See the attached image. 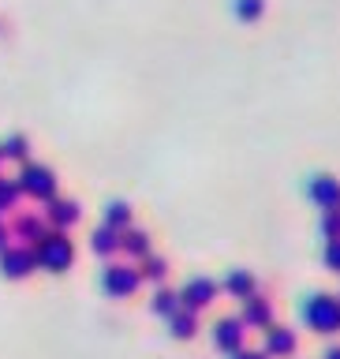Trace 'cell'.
I'll return each mask as SVG.
<instances>
[{"instance_id": "cell-25", "label": "cell", "mask_w": 340, "mask_h": 359, "mask_svg": "<svg viewBox=\"0 0 340 359\" xmlns=\"http://www.w3.org/2000/svg\"><path fill=\"white\" fill-rule=\"evenodd\" d=\"M4 247H11V229H8V221L0 217V251H4Z\"/></svg>"}, {"instance_id": "cell-5", "label": "cell", "mask_w": 340, "mask_h": 359, "mask_svg": "<svg viewBox=\"0 0 340 359\" xmlns=\"http://www.w3.org/2000/svg\"><path fill=\"white\" fill-rule=\"evenodd\" d=\"M34 269H38V262H34V251L27 243H11L0 251V273L8 280H22V277H30Z\"/></svg>"}, {"instance_id": "cell-27", "label": "cell", "mask_w": 340, "mask_h": 359, "mask_svg": "<svg viewBox=\"0 0 340 359\" xmlns=\"http://www.w3.org/2000/svg\"><path fill=\"white\" fill-rule=\"evenodd\" d=\"M325 359H340V348H329V352H325Z\"/></svg>"}, {"instance_id": "cell-14", "label": "cell", "mask_w": 340, "mask_h": 359, "mask_svg": "<svg viewBox=\"0 0 340 359\" xmlns=\"http://www.w3.org/2000/svg\"><path fill=\"white\" fill-rule=\"evenodd\" d=\"M0 157L4 161H19V165H27L30 161V139L22 131H11L4 142H0Z\"/></svg>"}, {"instance_id": "cell-4", "label": "cell", "mask_w": 340, "mask_h": 359, "mask_svg": "<svg viewBox=\"0 0 340 359\" xmlns=\"http://www.w3.org/2000/svg\"><path fill=\"white\" fill-rule=\"evenodd\" d=\"M45 224H49V229H56V232H72L79 221H83V206H79L75 198H49L45 202Z\"/></svg>"}, {"instance_id": "cell-8", "label": "cell", "mask_w": 340, "mask_h": 359, "mask_svg": "<svg viewBox=\"0 0 340 359\" xmlns=\"http://www.w3.org/2000/svg\"><path fill=\"white\" fill-rule=\"evenodd\" d=\"M213 296H217L213 280H206V277L187 280V288L179 292V307H187V311H202V307H210V303H213Z\"/></svg>"}, {"instance_id": "cell-22", "label": "cell", "mask_w": 340, "mask_h": 359, "mask_svg": "<svg viewBox=\"0 0 340 359\" xmlns=\"http://www.w3.org/2000/svg\"><path fill=\"white\" fill-rule=\"evenodd\" d=\"M224 288H229L232 292V296H251V292H254V280H251V273H243V269H236V273L229 277V280H224Z\"/></svg>"}, {"instance_id": "cell-16", "label": "cell", "mask_w": 340, "mask_h": 359, "mask_svg": "<svg viewBox=\"0 0 340 359\" xmlns=\"http://www.w3.org/2000/svg\"><path fill=\"white\" fill-rule=\"evenodd\" d=\"M266 352L269 355H292V352H296V333H292V330H269Z\"/></svg>"}, {"instance_id": "cell-15", "label": "cell", "mask_w": 340, "mask_h": 359, "mask_svg": "<svg viewBox=\"0 0 340 359\" xmlns=\"http://www.w3.org/2000/svg\"><path fill=\"white\" fill-rule=\"evenodd\" d=\"M19 198H22V191L19 184L11 176L0 172V217H8V213H15L19 210Z\"/></svg>"}, {"instance_id": "cell-9", "label": "cell", "mask_w": 340, "mask_h": 359, "mask_svg": "<svg viewBox=\"0 0 340 359\" xmlns=\"http://www.w3.org/2000/svg\"><path fill=\"white\" fill-rule=\"evenodd\" d=\"M311 198L322 210H340V180L336 176H314L311 180Z\"/></svg>"}, {"instance_id": "cell-2", "label": "cell", "mask_w": 340, "mask_h": 359, "mask_svg": "<svg viewBox=\"0 0 340 359\" xmlns=\"http://www.w3.org/2000/svg\"><path fill=\"white\" fill-rule=\"evenodd\" d=\"M15 184L22 191V198H34V202H49L56 198V187H60V180H56V172L49 165H41V161H27L19 168V176H15Z\"/></svg>"}, {"instance_id": "cell-28", "label": "cell", "mask_w": 340, "mask_h": 359, "mask_svg": "<svg viewBox=\"0 0 340 359\" xmlns=\"http://www.w3.org/2000/svg\"><path fill=\"white\" fill-rule=\"evenodd\" d=\"M0 168H4V157H0Z\"/></svg>"}, {"instance_id": "cell-1", "label": "cell", "mask_w": 340, "mask_h": 359, "mask_svg": "<svg viewBox=\"0 0 340 359\" xmlns=\"http://www.w3.org/2000/svg\"><path fill=\"white\" fill-rule=\"evenodd\" d=\"M30 251H34L38 269H45V273H67L75 262V240L67 232H56V229H49L38 243H30Z\"/></svg>"}, {"instance_id": "cell-12", "label": "cell", "mask_w": 340, "mask_h": 359, "mask_svg": "<svg viewBox=\"0 0 340 359\" xmlns=\"http://www.w3.org/2000/svg\"><path fill=\"white\" fill-rule=\"evenodd\" d=\"M120 251L128 258H139V262H142V258L150 255V232L135 229V224H131V229H123L120 232Z\"/></svg>"}, {"instance_id": "cell-13", "label": "cell", "mask_w": 340, "mask_h": 359, "mask_svg": "<svg viewBox=\"0 0 340 359\" xmlns=\"http://www.w3.org/2000/svg\"><path fill=\"white\" fill-rule=\"evenodd\" d=\"M101 224H109V229L123 232V229H131V224H135V210H131L123 198H116V202H109V206L101 210Z\"/></svg>"}, {"instance_id": "cell-23", "label": "cell", "mask_w": 340, "mask_h": 359, "mask_svg": "<svg viewBox=\"0 0 340 359\" xmlns=\"http://www.w3.org/2000/svg\"><path fill=\"white\" fill-rule=\"evenodd\" d=\"M322 229H325V236H329V240H340V210H325Z\"/></svg>"}, {"instance_id": "cell-17", "label": "cell", "mask_w": 340, "mask_h": 359, "mask_svg": "<svg viewBox=\"0 0 340 359\" xmlns=\"http://www.w3.org/2000/svg\"><path fill=\"white\" fill-rule=\"evenodd\" d=\"M168 322H172V337H176V341H187V337H195V330H198L195 311H187V307H179Z\"/></svg>"}, {"instance_id": "cell-19", "label": "cell", "mask_w": 340, "mask_h": 359, "mask_svg": "<svg viewBox=\"0 0 340 359\" xmlns=\"http://www.w3.org/2000/svg\"><path fill=\"white\" fill-rule=\"evenodd\" d=\"M243 322L247 325H269V303L251 296V299H247V307H243Z\"/></svg>"}, {"instance_id": "cell-3", "label": "cell", "mask_w": 340, "mask_h": 359, "mask_svg": "<svg viewBox=\"0 0 340 359\" xmlns=\"http://www.w3.org/2000/svg\"><path fill=\"white\" fill-rule=\"evenodd\" d=\"M139 285H142V273H139V266H131V262H109L105 273H101V288H105V296H112V299L135 296Z\"/></svg>"}, {"instance_id": "cell-20", "label": "cell", "mask_w": 340, "mask_h": 359, "mask_svg": "<svg viewBox=\"0 0 340 359\" xmlns=\"http://www.w3.org/2000/svg\"><path fill=\"white\" fill-rule=\"evenodd\" d=\"M150 307H154V314H165V318H172V314L179 311V296H176V292H165V288H157V292H154V303H150Z\"/></svg>"}, {"instance_id": "cell-11", "label": "cell", "mask_w": 340, "mask_h": 359, "mask_svg": "<svg viewBox=\"0 0 340 359\" xmlns=\"http://www.w3.org/2000/svg\"><path fill=\"white\" fill-rule=\"evenodd\" d=\"M90 251L101 255V258L120 255V232H116V229H109V224H97V229L90 232Z\"/></svg>"}, {"instance_id": "cell-10", "label": "cell", "mask_w": 340, "mask_h": 359, "mask_svg": "<svg viewBox=\"0 0 340 359\" xmlns=\"http://www.w3.org/2000/svg\"><path fill=\"white\" fill-rule=\"evenodd\" d=\"M213 341H217V348H224V352H240V344H243V322L221 318L217 325H213Z\"/></svg>"}, {"instance_id": "cell-26", "label": "cell", "mask_w": 340, "mask_h": 359, "mask_svg": "<svg viewBox=\"0 0 340 359\" xmlns=\"http://www.w3.org/2000/svg\"><path fill=\"white\" fill-rule=\"evenodd\" d=\"M236 359H266V355H258V352H240Z\"/></svg>"}, {"instance_id": "cell-6", "label": "cell", "mask_w": 340, "mask_h": 359, "mask_svg": "<svg viewBox=\"0 0 340 359\" xmlns=\"http://www.w3.org/2000/svg\"><path fill=\"white\" fill-rule=\"evenodd\" d=\"M307 322L318 333H336L340 330V303L333 296H314L307 303Z\"/></svg>"}, {"instance_id": "cell-24", "label": "cell", "mask_w": 340, "mask_h": 359, "mask_svg": "<svg viewBox=\"0 0 340 359\" xmlns=\"http://www.w3.org/2000/svg\"><path fill=\"white\" fill-rule=\"evenodd\" d=\"M325 262L333 269H340V240H329V251H325Z\"/></svg>"}, {"instance_id": "cell-21", "label": "cell", "mask_w": 340, "mask_h": 359, "mask_svg": "<svg viewBox=\"0 0 340 359\" xmlns=\"http://www.w3.org/2000/svg\"><path fill=\"white\" fill-rule=\"evenodd\" d=\"M232 11H236V19H243V22H254V19H262V11H266V0H232Z\"/></svg>"}, {"instance_id": "cell-7", "label": "cell", "mask_w": 340, "mask_h": 359, "mask_svg": "<svg viewBox=\"0 0 340 359\" xmlns=\"http://www.w3.org/2000/svg\"><path fill=\"white\" fill-rule=\"evenodd\" d=\"M11 229V240H19V243H38L45 232H49V224H45V213L41 210H19L15 213V221L8 224Z\"/></svg>"}, {"instance_id": "cell-18", "label": "cell", "mask_w": 340, "mask_h": 359, "mask_svg": "<svg viewBox=\"0 0 340 359\" xmlns=\"http://www.w3.org/2000/svg\"><path fill=\"white\" fill-rule=\"evenodd\" d=\"M139 273H142V280H165V273H168V262L161 255H146L142 262H139Z\"/></svg>"}]
</instances>
